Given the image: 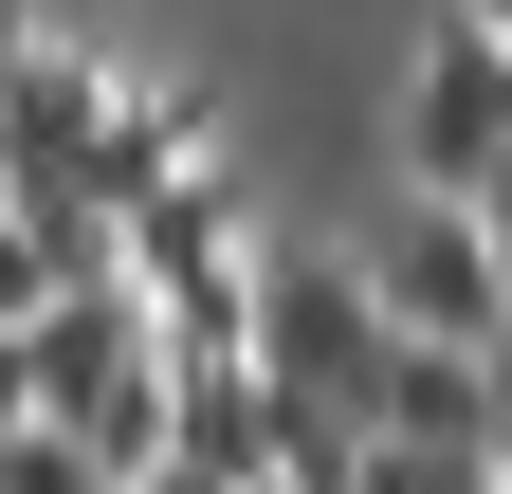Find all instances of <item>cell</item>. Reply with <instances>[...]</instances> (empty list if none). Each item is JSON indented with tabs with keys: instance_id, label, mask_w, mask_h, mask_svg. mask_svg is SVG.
Returning <instances> with one entry per match:
<instances>
[{
	"instance_id": "obj_6",
	"label": "cell",
	"mask_w": 512,
	"mask_h": 494,
	"mask_svg": "<svg viewBox=\"0 0 512 494\" xmlns=\"http://www.w3.org/2000/svg\"><path fill=\"white\" fill-rule=\"evenodd\" d=\"M476 220H494V257H512V165H494V202H476Z\"/></svg>"
},
{
	"instance_id": "obj_3",
	"label": "cell",
	"mask_w": 512,
	"mask_h": 494,
	"mask_svg": "<svg viewBox=\"0 0 512 494\" xmlns=\"http://www.w3.org/2000/svg\"><path fill=\"white\" fill-rule=\"evenodd\" d=\"M494 165H512V37L458 0L403 74V202H494Z\"/></svg>"
},
{
	"instance_id": "obj_1",
	"label": "cell",
	"mask_w": 512,
	"mask_h": 494,
	"mask_svg": "<svg viewBox=\"0 0 512 494\" xmlns=\"http://www.w3.org/2000/svg\"><path fill=\"white\" fill-rule=\"evenodd\" d=\"M256 366H275V403L384 440V366H403V330H384L366 257H256Z\"/></svg>"
},
{
	"instance_id": "obj_5",
	"label": "cell",
	"mask_w": 512,
	"mask_h": 494,
	"mask_svg": "<svg viewBox=\"0 0 512 494\" xmlns=\"http://www.w3.org/2000/svg\"><path fill=\"white\" fill-rule=\"evenodd\" d=\"M0 494H110V476H92V440H55V421H19V440H0Z\"/></svg>"
},
{
	"instance_id": "obj_7",
	"label": "cell",
	"mask_w": 512,
	"mask_h": 494,
	"mask_svg": "<svg viewBox=\"0 0 512 494\" xmlns=\"http://www.w3.org/2000/svg\"><path fill=\"white\" fill-rule=\"evenodd\" d=\"M476 19H494V37H512V0H476Z\"/></svg>"
},
{
	"instance_id": "obj_4",
	"label": "cell",
	"mask_w": 512,
	"mask_h": 494,
	"mask_svg": "<svg viewBox=\"0 0 512 494\" xmlns=\"http://www.w3.org/2000/svg\"><path fill=\"white\" fill-rule=\"evenodd\" d=\"M384 440H421V458H494V440H512V403H494V366L403 348V366H384Z\"/></svg>"
},
{
	"instance_id": "obj_2",
	"label": "cell",
	"mask_w": 512,
	"mask_h": 494,
	"mask_svg": "<svg viewBox=\"0 0 512 494\" xmlns=\"http://www.w3.org/2000/svg\"><path fill=\"white\" fill-rule=\"evenodd\" d=\"M366 293H384V330H403V348L512 366V257H494L476 202H403V220L366 238Z\"/></svg>"
}]
</instances>
